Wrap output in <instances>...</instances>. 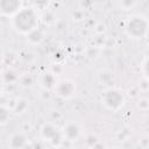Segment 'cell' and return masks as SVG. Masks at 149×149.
<instances>
[{
  "label": "cell",
  "mask_w": 149,
  "mask_h": 149,
  "mask_svg": "<svg viewBox=\"0 0 149 149\" xmlns=\"http://www.w3.org/2000/svg\"><path fill=\"white\" fill-rule=\"evenodd\" d=\"M14 23L16 29L21 31H28L33 29L35 26V15L33 10L23 9L20 13H17V15L14 19Z\"/></svg>",
  "instance_id": "6da1fadb"
},
{
  "label": "cell",
  "mask_w": 149,
  "mask_h": 149,
  "mask_svg": "<svg viewBox=\"0 0 149 149\" xmlns=\"http://www.w3.org/2000/svg\"><path fill=\"white\" fill-rule=\"evenodd\" d=\"M140 28H143V29H147V23L146 21L142 19V17H133L132 21H129V26H128V29H129V33H132L133 35L135 36H142L143 31H141Z\"/></svg>",
  "instance_id": "7a4b0ae2"
}]
</instances>
